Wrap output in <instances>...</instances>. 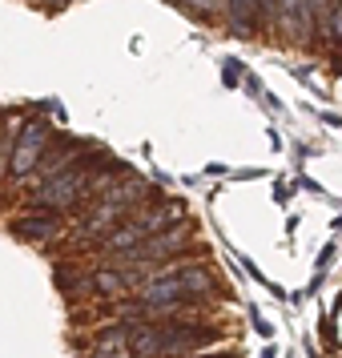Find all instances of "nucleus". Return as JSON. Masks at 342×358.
<instances>
[{
    "mask_svg": "<svg viewBox=\"0 0 342 358\" xmlns=\"http://www.w3.org/2000/svg\"><path fill=\"white\" fill-rule=\"evenodd\" d=\"M93 290L121 294V290H129V278H125V270H97V274H93Z\"/></svg>",
    "mask_w": 342,
    "mask_h": 358,
    "instance_id": "8",
    "label": "nucleus"
},
{
    "mask_svg": "<svg viewBox=\"0 0 342 358\" xmlns=\"http://www.w3.org/2000/svg\"><path fill=\"white\" fill-rule=\"evenodd\" d=\"M185 242H190V238H185V222H178V226H169V229H162V234H153L145 245H137L129 258H121V262H169Z\"/></svg>",
    "mask_w": 342,
    "mask_h": 358,
    "instance_id": "4",
    "label": "nucleus"
},
{
    "mask_svg": "<svg viewBox=\"0 0 342 358\" xmlns=\"http://www.w3.org/2000/svg\"><path fill=\"white\" fill-rule=\"evenodd\" d=\"M213 342V330L206 326H165V355H190L197 346H210Z\"/></svg>",
    "mask_w": 342,
    "mask_h": 358,
    "instance_id": "6",
    "label": "nucleus"
},
{
    "mask_svg": "<svg viewBox=\"0 0 342 358\" xmlns=\"http://www.w3.org/2000/svg\"><path fill=\"white\" fill-rule=\"evenodd\" d=\"M89 358H133V326L117 322L97 330L93 346H89Z\"/></svg>",
    "mask_w": 342,
    "mask_h": 358,
    "instance_id": "5",
    "label": "nucleus"
},
{
    "mask_svg": "<svg viewBox=\"0 0 342 358\" xmlns=\"http://www.w3.org/2000/svg\"><path fill=\"white\" fill-rule=\"evenodd\" d=\"M49 4H52V8H65L69 0H49Z\"/></svg>",
    "mask_w": 342,
    "mask_h": 358,
    "instance_id": "9",
    "label": "nucleus"
},
{
    "mask_svg": "<svg viewBox=\"0 0 342 358\" xmlns=\"http://www.w3.org/2000/svg\"><path fill=\"white\" fill-rule=\"evenodd\" d=\"M89 169H93V162L89 157H77V162H69L65 169H57L52 178H45L41 185H36L33 201L41 206V210H69V206H77V197H85V181H89Z\"/></svg>",
    "mask_w": 342,
    "mask_h": 358,
    "instance_id": "2",
    "label": "nucleus"
},
{
    "mask_svg": "<svg viewBox=\"0 0 342 358\" xmlns=\"http://www.w3.org/2000/svg\"><path fill=\"white\" fill-rule=\"evenodd\" d=\"M13 234L17 238H29V242H49V238L61 234V217L57 213H29V217L13 222Z\"/></svg>",
    "mask_w": 342,
    "mask_h": 358,
    "instance_id": "7",
    "label": "nucleus"
},
{
    "mask_svg": "<svg viewBox=\"0 0 342 358\" xmlns=\"http://www.w3.org/2000/svg\"><path fill=\"white\" fill-rule=\"evenodd\" d=\"M49 141H52L49 121H41V117L20 121V125H17V141H13V169H8V173H13L17 181H24L36 165H41L45 149H49Z\"/></svg>",
    "mask_w": 342,
    "mask_h": 358,
    "instance_id": "3",
    "label": "nucleus"
},
{
    "mask_svg": "<svg viewBox=\"0 0 342 358\" xmlns=\"http://www.w3.org/2000/svg\"><path fill=\"white\" fill-rule=\"evenodd\" d=\"M213 290V274L210 266H178V262H165L162 270L153 278H145L141 286H137V302L157 318V314H173L181 302H190V298H206Z\"/></svg>",
    "mask_w": 342,
    "mask_h": 358,
    "instance_id": "1",
    "label": "nucleus"
}]
</instances>
